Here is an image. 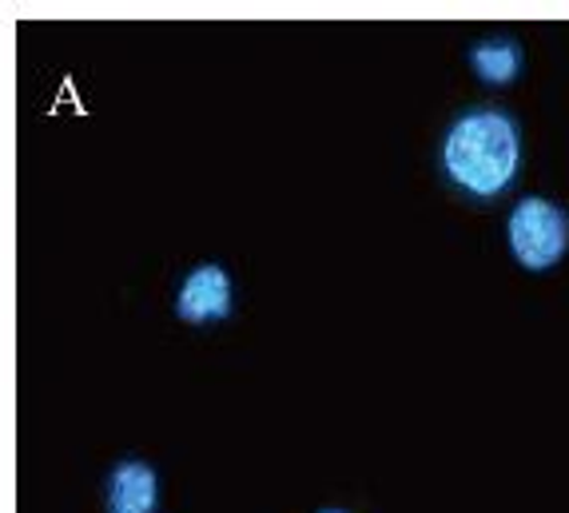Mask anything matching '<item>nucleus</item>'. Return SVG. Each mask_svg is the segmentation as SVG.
<instances>
[{"label": "nucleus", "instance_id": "obj_5", "mask_svg": "<svg viewBox=\"0 0 569 513\" xmlns=\"http://www.w3.org/2000/svg\"><path fill=\"white\" fill-rule=\"evenodd\" d=\"M466 60H470L475 77L482 80V84L506 88L522 77L526 48L513 37H486V40H475V44L466 48Z\"/></svg>", "mask_w": 569, "mask_h": 513}, {"label": "nucleus", "instance_id": "obj_4", "mask_svg": "<svg viewBox=\"0 0 569 513\" xmlns=\"http://www.w3.org/2000/svg\"><path fill=\"white\" fill-rule=\"evenodd\" d=\"M160 502V477L140 457H123L108 470L104 510L108 513H156Z\"/></svg>", "mask_w": 569, "mask_h": 513}, {"label": "nucleus", "instance_id": "obj_3", "mask_svg": "<svg viewBox=\"0 0 569 513\" xmlns=\"http://www.w3.org/2000/svg\"><path fill=\"white\" fill-rule=\"evenodd\" d=\"M231 275L219 263H200L183 275L180 291H176V314L191 326L223 323L231 314Z\"/></svg>", "mask_w": 569, "mask_h": 513}, {"label": "nucleus", "instance_id": "obj_2", "mask_svg": "<svg viewBox=\"0 0 569 513\" xmlns=\"http://www.w3.org/2000/svg\"><path fill=\"white\" fill-rule=\"evenodd\" d=\"M506 239L526 271H550L569 251V215L553 200L526 195L506 219Z\"/></svg>", "mask_w": 569, "mask_h": 513}, {"label": "nucleus", "instance_id": "obj_6", "mask_svg": "<svg viewBox=\"0 0 569 513\" xmlns=\"http://www.w3.org/2000/svg\"><path fill=\"white\" fill-rule=\"evenodd\" d=\"M319 513H351V510H319Z\"/></svg>", "mask_w": 569, "mask_h": 513}, {"label": "nucleus", "instance_id": "obj_1", "mask_svg": "<svg viewBox=\"0 0 569 513\" xmlns=\"http://www.w3.org/2000/svg\"><path fill=\"white\" fill-rule=\"evenodd\" d=\"M442 171L470 200H498L522 168V132L502 108H470L442 135Z\"/></svg>", "mask_w": 569, "mask_h": 513}]
</instances>
